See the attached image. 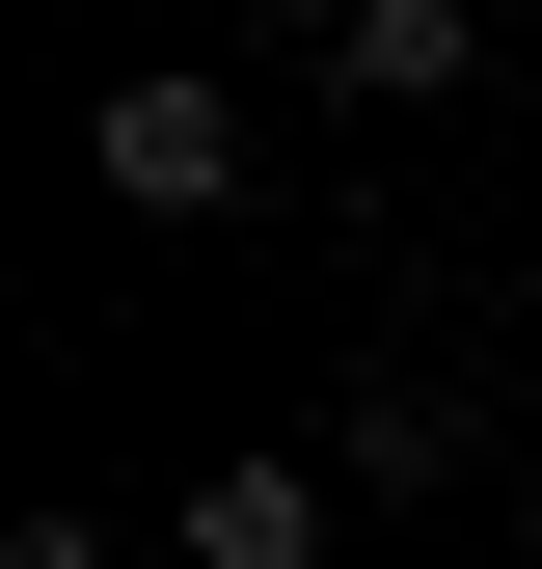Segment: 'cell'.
I'll return each instance as SVG.
<instances>
[{"mask_svg":"<svg viewBox=\"0 0 542 569\" xmlns=\"http://www.w3.org/2000/svg\"><path fill=\"white\" fill-rule=\"evenodd\" d=\"M82 190H109V218H218V190H244V82H190V54H136V82L82 109Z\"/></svg>","mask_w":542,"mask_h":569,"instance_id":"1","label":"cell"},{"mask_svg":"<svg viewBox=\"0 0 542 569\" xmlns=\"http://www.w3.org/2000/svg\"><path fill=\"white\" fill-rule=\"evenodd\" d=\"M461 54H489V0H353L325 28V109H461Z\"/></svg>","mask_w":542,"mask_h":569,"instance_id":"2","label":"cell"},{"mask_svg":"<svg viewBox=\"0 0 542 569\" xmlns=\"http://www.w3.org/2000/svg\"><path fill=\"white\" fill-rule=\"evenodd\" d=\"M163 569H325V461H218L163 516Z\"/></svg>","mask_w":542,"mask_h":569,"instance_id":"3","label":"cell"},{"mask_svg":"<svg viewBox=\"0 0 542 569\" xmlns=\"http://www.w3.org/2000/svg\"><path fill=\"white\" fill-rule=\"evenodd\" d=\"M0 569H109V516H28V542H0Z\"/></svg>","mask_w":542,"mask_h":569,"instance_id":"4","label":"cell"},{"mask_svg":"<svg viewBox=\"0 0 542 569\" xmlns=\"http://www.w3.org/2000/svg\"><path fill=\"white\" fill-rule=\"evenodd\" d=\"M244 28H353V0H244Z\"/></svg>","mask_w":542,"mask_h":569,"instance_id":"5","label":"cell"}]
</instances>
